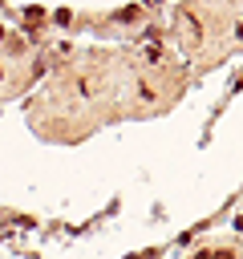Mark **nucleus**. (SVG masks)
Wrapping results in <instances>:
<instances>
[{
    "label": "nucleus",
    "mask_w": 243,
    "mask_h": 259,
    "mask_svg": "<svg viewBox=\"0 0 243 259\" xmlns=\"http://www.w3.org/2000/svg\"><path fill=\"white\" fill-rule=\"evenodd\" d=\"M0 77H4V65H0Z\"/></svg>",
    "instance_id": "nucleus-1"
}]
</instances>
